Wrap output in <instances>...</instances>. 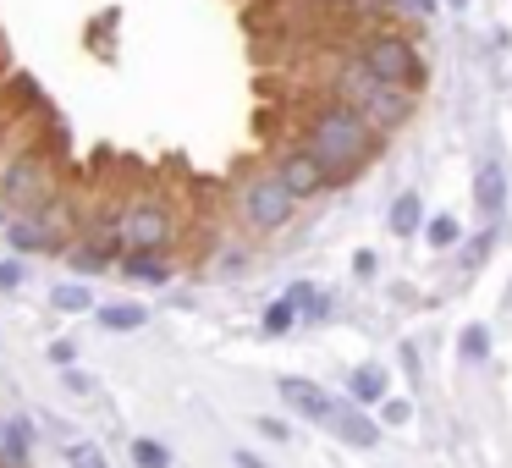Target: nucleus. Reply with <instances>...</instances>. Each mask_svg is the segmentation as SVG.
Masks as SVG:
<instances>
[{
    "mask_svg": "<svg viewBox=\"0 0 512 468\" xmlns=\"http://www.w3.org/2000/svg\"><path fill=\"white\" fill-rule=\"evenodd\" d=\"M298 144L320 160V171L331 177V188L358 182L380 155H386V138H380L358 111H347V105H336V100H320V105H309V111H303Z\"/></svg>",
    "mask_w": 512,
    "mask_h": 468,
    "instance_id": "f257e3e1",
    "label": "nucleus"
},
{
    "mask_svg": "<svg viewBox=\"0 0 512 468\" xmlns=\"http://www.w3.org/2000/svg\"><path fill=\"white\" fill-rule=\"evenodd\" d=\"M67 188V166H61V144L50 138H23L0 160V204L6 215H39L56 193Z\"/></svg>",
    "mask_w": 512,
    "mask_h": 468,
    "instance_id": "f03ea898",
    "label": "nucleus"
},
{
    "mask_svg": "<svg viewBox=\"0 0 512 468\" xmlns=\"http://www.w3.org/2000/svg\"><path fill=\"white\" fill-rule=\"evenodd\" d=\"M325 100H336V105H347V111H358L380 138H391L397 127H408V122H413V105H419L413 94L386 89L375 72H364V67L353 61V50H347V56L331 67V78H325Z\"/></svg>",
    "mask_w": 512,
    "mask_h": 468,
    "instance_id": "7ed1b4c3",
    "label": "nucleus"
},
{
    "mask_svg": "<svg viewBox=\"0 0 512 468\" xmlns=\"http://www.w3.org/2000/svg\"><path fill=\"white\" fill-rule=\"evenodd\" d=\"M353 61L364 72H375L386 89H402V94H413V100L430 89V61H424V50L413 45V34H402V28H386V23L358 28Z\"/></svg>",
    "mask_w": 512,
    "mask_h": 468,
    "instance_id": "20e7f679",
    "label": "nucleus"
},
{
    "mask_svg": "<svg viewBox=\"0 0 512 468\" xmlns=\"http://www.w3.org/2000/svg\"><path fill=\"white\" fill-rule=\"evenodd\" d=\"M182 232V210L160 188H133L122 204V254H171Z\"/></svg>",
    "mask_w": 512,
    "mask_h": 468,
    "instance_id": "39448f33",
    "label": "nucleus"
},
{
    "mask_svg": "<svg viewBox=\"0 0 512 468\" xmlns=\"http://www.w3.org/2000/svg\"><path fill=\"white\" fill-rule=\"evenodd\" d=\"M232 210H237V226H243V232H254V237H276V232H287V226L298 221V199L281 188V177L270 166L243 171Z\"/></svg>",
    "mask_w": 512,
    "mask_h": 468,
    "instance_id": "423d86ee",
    "label": "nucleus"
},
{
    "mask_svg": "<svg viewBox=\"0 0 512 468\" xmlns=\"http://www.w3.org/2000/svg\"><path fill=\"white\" fill-rule=\"evenodd\" d=\"M270 171H276V177H281V188H287L298 204H309V199H320V193H331V177H325V171H320V160H314L309 149L298 144V138L276 149Z\"/></svg>",
    "mask_w": 512,
    "mask_h": 468,
    "instance_id": "0eeeda50",
    "label": "nucleus"
},
{
    "mask_svg": "<svg viewBox=\"0 0 512 468\" xmlns=\"http://www.w3.org/2000/svg\"><path fill=\"white\" fill-rule=\"evenodd\" d=\"M276 397L287 402L298 419L320 424V430L331 424V413H336V397L320 386V380H309V375H281V380H276Z\"/></svg>",
    "mask_w": 512,
    "mask_h": 468,
    "instance_id": "6e6552de",
    "label": "nucleus"
},
{
    "mask_svg": "<svg viewBox=\"0 0 512 468\" xmlns=\"http://www.w3.org/2000/svg\"><path fill=\"white\" fill-rule=\"evenodd\" d=\"M325 430L342 446H353V452H369V446L380 441V419H369V408H358V402H347V397H336V413H331Z\"/></svg>",
    "mask_w": 512,
    "mask_h": 468,
    "instance_id": "1a4fd4ad",
    "label": "nucleus"
},
{
    "mask_svg": "<svg viewBox=\"0 0 512 468\" xmlns=\"http://www.w3.org/2000/svg\"><path fill=\"white\" fill-rule=\"evenodd\" d=\"M116 270H122L133 287H171V281H177V259L171 254H122Z\"/></svg>",
    "mask_w": 512,
    "mask_h": 468,
    "instance_id": "9d476101",
    "label": "nucleus"
},
{
    "mask_svg": "<svg viewBox=\"0 0 512 468\" xmlns=\"http://www.w3.org/2000/svg\"><path fill=\"white\" fill-rule=\"evenodd\" d=\"M94 325L111 331V336H133V331H144V325H149V309H144V303H133V298H111V303H94Z\"/></svg>",
    "mask_w": 512,
    "mask_h": 468,
    "instance_id": "9b49d317",
    "label": "nucleus"
},
{
    "mask_svg": "<svg viewBox=\"0 0 512 468\" xmlns=\"http://www.w3.org/2000/svg\"><path fill=\"white\" fill-rule=\"evenodd\" d=\"M386 397H391L386 364H353V375H347V402H358V408H380Z\"/></svg>",
    "mask_w": 512,
    "mask_h": 468,
    "instance_id": "f8f14e48",
    "label": "nucleus"
},
{
    "mask_svg": "<svg viewBox=\"0 0 512 468\" xmlns=\"http://www.w3.org/2000/svg\"><path fill=\"white\" fill-rule=\"evenodd\" d=\"M474 204H479V215H485V221H501V210H507V171H501V166H479Z\"/></svg>",
    "mask_w": 512,
    "mask_h": 468,
    "instance_id": "ddd939ff",
    "label": "nucleus"
},
{
    "mask_svg": "<svg viewBox=\"0 0 512 468\" xmlns=\"http://www.w3.org/2000/svg\"><path fill=\"white\" fill-rule=\"evenodd\" d=\"M287 298H292V309H298V325H325L331 320V292L314 287V281H292Z\"/></svg>",
    "mask_w": 512,
    "mask_h": 468,
    "instance_id": "4468645a",
    "label": "nucleus"
},
{
    "mask_svg": "<svg viewBox=\"0 0 512 468\" xmlns=\"http://www.w3.org/2000/svg\"><path fill=\"white\" fill-rule=\"evenodd\" d=\"M28 457H34V424L23 413H12L6 419V441H0V468H28Z\"/></svg>",
    "mask_w": 512,
    "mask_h": 468,
    "instance_id": "2eb2a0df",
    "label": "nucleus"
},
{
    "mask_svg": "<svg viewBox=\"0 0 512 468\" xmlns=\"http://www.w3.org/2000/svg\"><path fill=\"white\" fill-rule=\"evenodd\" d=\"M386 226H391V237H419L424 232V199L419 193H397L391 199V215H386Z\"/></svg>",
    "mask_w": 512,
    "mask_h": 468,
    "instance_id": "dca6fc26",
    "label": "nucleus"
},
{
    "mask_svg": "<svg viewBox=\"0 0 512 468\" xmlns=\"http://www.w3.org/2000/svg\"><path fill=\"white\" fill-rule=\"evenodd\" d=\"M45 303L56 314H94V287H89V281H56Z\"/></svg>",
    "mask_w": 512,
    "mask_h": 468,
    "instance_id": "f3484780",
    "label": "nucleus"
},
{
    "mask_svg": "<svg viewBox=\"0 0 512 468\" xmlns=\"http://www.w3.org/2000/svg\"><path fill=\"white\" fill-rule=\"evenodd\" d=\"M259 331H265V336H287V331H298V309H292L287 292H281L276 303H265V314H259Z\"/></svg>",
    "mask_w": 512,
    "mask_h": 468,
    "instance_id": "a211bd4d",
    "label": "nucleus"
},
{
    "mask_svg": "<svg viewBox=\"0 0 512 468\" xmlns=\"http://www.w3.org/2000/svg\"><path fill=\"white\" fill-rule=\"evenodd\" d=\"M424 243L430 248H457L463 243V221H457V215H430V221H424Z\"/></svg>",
    "mask_w": 512,
    "mask_h": 468,
    "instance_id": "6ab92c4d",
    "label": "nucleus"
},
{
    "mask_svg": "<svg viewBox=\"0 0 512 468\" xmlns=\"http://www.w3.org/2000/svg\"><path fill=\"white\" fill-rule=\"evenodd\" d=\"M457 353H463L468 364H490V325L468 320V325H463V336H457Z\"/></svg>",
    "mask_w": 512,
    "mask_h": 468,
    "instance_id": "aec40b11",
    "label": "nucleus"
},
{
    "mask_svg": "<svg viewBox=\"0 0 512 468\" xmlns=\"http://www.w3.org/2000/svg\"><path fill=\"white\" fill-rule=\"evenodd\" d=\"M127 452H133V468H171V446L155 441V435H138Z\"/></svg>",
    "mask_w": 512,
    "mask_h": 468,
    "instance_id": "412c9836",
    "label": "nucleus"
},
{
    "mask_svg": "<svg viewBox=\"0 0 512 468\" xmlns=\"http://www.w3.org/2000/svg\"><path fill=\"white\" fill-rule=\"evenodd\" d=\"M61 457H67V468H111V457L100 452V441H67Z\"/></svg>",
    "mask_w": 512,
    "mask_h": 468,
    "instance_id": "4be33fe9",
    "label": "nucleus"
},
{
    "mask_svg": "<svg viewBox=\"0 0 512 468\" xmlns=\"http://www.w3.org/2000/svg\"><path fill=\"white\" fill-rule=\"evenodd\" d=\"M23 281H28V265L17 254H0V292L12 298V292H23Z\"/></svg>",
    "mask_w": 512,
    "mask_h": 468,
    "instance_id": "5701e85b",
    "label": "nucleus"
},
{
    "mask_svg": "<svg viewBox=\"0 0 512 468\" xmlns=\"http://www.w3.org/2000/svg\"><path fill=\"white\" fill-rule=\"evenodd\" d=\"M380 424H386V430L413 424V402H408V397H386V402H380Z\"/></svg>",
    "mask_w": 512,
    "mask_h": 468,
    "instance_id": "b1692460",
    "label": "nucleus"
},
{
    "mask_svg": "<svg viewBox=\"0 0 512 468\" xmlns=\"http://www.w3.org/2000/svg\"><path fill=\"white\" fill-rule=\"evenodd\" d=\"M254 430L265 435V441H276V446H292V424H287V419H276V413H259Z\"/></svg>",
    "mask_w": 512,
    "mask_h": 468,
    "instance_id": "393cba45",
    "label": "nucleus"
},
{
    "mask_svg": "<svg viewBox=\"0 0 512 468\" xmlns=\"http://www.w3.org/2000/svg\"><path fill=\"white\" fill-rule=\"evenodd\" d=\"M45 358H50L56 369H78V342H67V336H50Z\"/></svg>",
    "mask_w": 512,
    "mask_h": 468,
    "instance_id": "a878e982",
    "label": "nucleus"
},
{
    "mask_svg": "<svg viewBox=\"0 0 512 468\" xmlns=\"http://www.w3.org/2000/svg\"><path fill=\"white\" fill-rule=\"evenodd\" d=\"M496 248V221H485V232L474 237V243L463 248V265H485V254Z\"/></svg>",
    "mask_w": 512,
    "mask_h": 468,
    "instance_id": "bb28decb",
    "label": "nucleus"
},
{
    "mask_svg": "<svg viewBox=\"0 0 512 468\" xmlns=\"http://www.w3.org/2000/svg\"><path fill=\"white\" fill-rule=\"evenodd\" d=\"M61 386H67L72 397H100V380L83 375V369H61Z\"/></svg>",
    "mask_w": 512,
    "mask_h": 468,
    "instance_id": "cd10ccee",
    "label": "nucleus"
},
{
    "mask_svg": "<svg viewBox=\"0 0 512 468\" xmlns=\"http://www.w3.org/2000/svg\"><path fill=\"white\" fill-rule=\"evenodd\" d=\"M397 12H408V17H435L441 12V0H391Z\"/></svg>",
    "mask_w": 512,
    "mask_h": 468,
    "instance_id": "c85d7f7f",
    "label": "nucleus"
},
{
    "mask_svg": "<svg viewBox=\"0 0 512 468\" xmlns=\"http://www.w3.org/2000/svg\"><path fill=\"white\" fill-rule=\"evenodd\" d=\"M375 270H380V259H375V248H358V254H353V276H375Z\"/></svg>",
    "mask_w": 512,
    "mask_h": 468,
    "instance_id": "c756f323",
    "label": "nucleus"
},
{
    "mask_svg": "<svg viewBox=\"0 0 512 468\" xmlns=\"http://www.w3.org/2000/svg\"><path fill=\"white\" fill-rule=\"evenodd\" d=\"M232 463H237V468H276V463H265L259 452H248V446H237V452H232Z\"/></svg>",
    "mask_w": 512,
    "mask_h": 468,
    "instance_id": "7c9ffc66",
    "label": "nucleus"
},
{
    "mask_svg": "<svg viewBox=\"0 0 512 468\" xmlns=\"http://www.w3.org/2000/svg\"><path fill=\"white\" fill-rule=\"evenodd\" d=\"M215 270H221V276H243V254H237V248H226L221 265H215Z\"/></svg>",
    "mask_w": 512,
    "mask_h": 468,
    "instance_id": "2f4dec72",
    "label": "nucleus"
},
{
    "mask_svg": "<svg viewBox=\"0 0 512 468\" xmlns=\"http://www.w3.org/2000/svg\"><path fill=\"white\" fill-rule=\"evenodd\" d=\"M6 221H12V215H6V204H0V232H6Z\"/></svg>",
    "mask_w": 512,
    "mask_h": 468,
    "instance_id": "473e14b6",
    "label": "nucleus"
},
{
    "mask_svg": "<svg viewBox=\"0 0 512 468\" xmlns=\"http://www.w3.org/2000/svg\"><path fill=\"white\" fill-rule=\"evenodd\" d=\"M0 149H6V122H0ZM0 160H6V155H0Z\"/></svg>",
    "mask_w": 512,
    "mask_h": 468,
    "instance_id": "72a5a7b5",
    "label": "nucleus"
},
{
    "mask_svg": "<svg viewBox=\"0 0 512 468\" xmlns=\"http://www.w3.org/2000/svg\"><path fill=\"white\" fill-rule=\"evenodd\" d=\"M446 6H468V0H446Z\"/></svg>",
    "mask_w": 512,
    "mask_h": 468,
    "instance_id": "f704fd0d",
    "label": "nucleus"
},
{
    "mask_svg": "<svg viewBox=\"0 0 512 468\" xmlns=\"http://www.w3.org/2000/svg\"><path fill=\"white\" fill-rule=\"evenodd\" d=\"M0 441H6V419H0Z\"/></svg>",
    "mask_w": 512,
    "mask_h": 468,
    "instance_id": "c9c22d12",
    "label": "nucleus"
}]
</instances>
